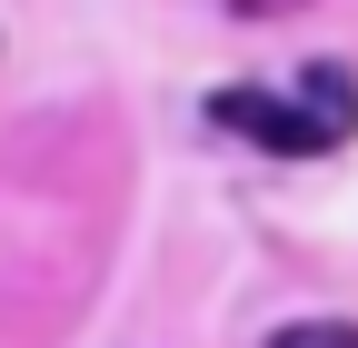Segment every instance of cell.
<instances>
[{
	"label": "cell",
	"instance_id": "6da1fadb",
	"mask_svg": "<svg viewBox=\"0 0 358 348\" xmlns=\"http://www.w3.org/2000/svg\"><path fill=\"white\" fill-rule=\"evenodd\" d=\"M219 129H239V140H259L268 159H329L338 140H358V70L338 60H308L299 80H279V90H259V80H239V90L209 100Z\"/></svg>",
	"mask_w": 358,
	"mask_h": 348
},
{
	"label": "cell",
	"instance_id": "7a4b0ae2",
	"mask_svg": "<svg viewBox=\"0 0 358 348\" xmlns=\"http://www.w3.org/2000/svg\"><path fill=\"white\" fill-rule=\"evenodd\" d=\"M268 348H358V319H299V328H279Z\"/></svg>",
	"mask_w": 358,
	"mask_h": 348
}]
</instances>
